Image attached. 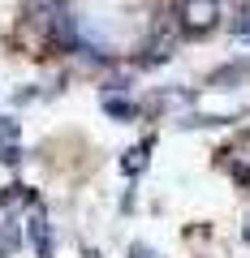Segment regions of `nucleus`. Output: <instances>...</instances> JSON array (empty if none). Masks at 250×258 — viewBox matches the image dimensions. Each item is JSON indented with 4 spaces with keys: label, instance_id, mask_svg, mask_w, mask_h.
Here are the masks:
<instances>
[{
    "label": "nucleus",
    "instance_id": "nucleus-4",
    "mask_svg": "<svg viewBox=\"0 0 250 258\" xmlns=\"http://www.w3.org/2000/svg\"><path fill=\"white\" fill-rule=\"evenodd\" d=\"M147 151H151V142L130 147L125 155H121V172H125V176H142V172H147Z\"/></svg>",
    "mask_w": 250,
    "mask_h": 258
},
{
    "label": "nucleus",
    "instance_id": "nucleus-12",
    "mask_svg": "<svg viewBox=\"0 0 250 258\" xmlns=\"http://www.w3.org/2000/svg\"><path fill=\"white\" fill-rule=\"evenodd\" d=\"M130 254H134V258H156V254H151V249H147V245H134V249H130Z\"/></svg>",
    "mask_w": 250,
    "mask_h": 258
},
{
    "label": "nucleus",
    "instance_id": "nucleus-13",
    "mask_svg": "<svg viewBox=\"0 0 250 258\" xmlns=\"http://www.w3.org/2000/svg\"><path fill=\"white\" fill-rule=\"evenodd\" d=\"M246 241H250V220H246Z\"/></svg>",
    "mask_w": 250,
    "mask_h": 258
},
{
    "label": "nucleus",
    "instance_id": "nucleus-9",
    "mask_svg": "<svg viewBox=\"0 0 250 258\" xmlns=\"http://www.w3.org/2000/svg\"><path fill=\"white\" fill-rule=\"evenodd\" d=\"M22 9H26V13H52L56 0H22Z\"/></svg>",
    "mask_w": 250,
    "mask_h": 258
},
{
    "label": "nucleus",
    "instance_id": "nucleus-5",
    "mask_svg": "<svg viewBox=\"0 0 250 258\" xmlns=\"http://www.w3.org/2000/svg\"><path fill=\"white\" fill-rule=\"evenodd\" d=\"M104 112H108L112 120H134V116H138V108H134L130 99H117V95H108V99H104Z\"/></svg>",
    "mask_w": 250,
    "mask_h": 258
},
{
    "label": "nucleus",
    "instance_id": "nucleus-2",
    "mask_svg": "<svg viewBox=\"0 0 250 258\" xmlns=\"http://www.w3.org/2000/svg\"><path fill=\"white\" fill-rule=\"evenodd\" d=\"M177 22H181V30H190V35H207V30H216V22H220V0H181Z\"/></svg>",
    "mask_w": 250,
    "mask_h": 258
},
{
    "label": "nucleus",
    "instance_id": "nucleus-11",
    "mask_svg": "<svg viewBox=\"0 0 250 258\" xmlns=\"http://www.w3.org/2000/svg\"><path fill=\"white\" fill-rule=\"evenodd\" d=\"M233 30H237V35H250V9H246V13H241V18H237V22H233Z\"/></svg>",
    "mask_w": 250,
    "mask_h": 258
},
{
    "label": "nucleus",
    "instance_id": "nucleus-3",
    "mask_svg": "<svg viewBox=\"0 0 250 258\" xmlns=\"http://www.w3.org/2000/svg\"><path fill=\"white\" fill-rule=\"evenodd\" d=\"M26 237H30V245H35V254H39V258H52V228H47V215H43V211L30 215Z\"/></svg>",
    "mask_w": 250,
    "mask_h": 258
},
{
    "label": "nucleus",
    "instance_id": "nucleus-6",
    "mask_svg": "<svg viewBox=\"0 0 250 258\" xmlns=\"http://www.w3.org/2000/svg\"><path fill=\"white\" fill-rule=\"evenodd\" d=\"M18 203H35V194H30L26 185H9V189H0V207H5V211L18 207Z\"/></svg>",
    "mask_w": 250,
    "mask_h": 258
},
{
    "label": "nucleus",
    "instance_id": "nucleus-10",
    "mask_svg": "<svg viewBox=\"0 0 250 258\" xmlns=\"http://www.w3.org/2000/svg\"><path fill=\"white\" fill-rule=\"evenodd\" d=\"M0 245H9V249H13V245H22V232L5 224V228H0Z\"/></svg>",
    "mask_w": 250,
    "mask_h": 258
},
{
    "label": "nucleus",
    "instance_id": "nucleus-1",
    "mask_svg": "<svg viewBox=\"0 0 250 258\" xmlns=\"http://www.w3.org/2000/svg\"><path fill=\"white\" fill-rule=\"evenodd\" d=\"M177 43H181V22H177V13H168V18H160L156 26H151L147 47H142V60L147 64H164L168 56L177 52Z\"/></svg>",
    "mask_w": 250,
    "mask_h": 258
},
{
    "label": "nucleus",
    "instance_id": "nucleus-8",
    "mask_svg": "<svg viewBox=\"0 0 250 258\" xmlns=\"http://www.w3.org/2000/svg\"><path fill=\"white\" fill-rule=\"evenodd\" d=\"M13 138H18V125H13L9 116H0V147H9Z\"/></svg>",
    "mask_w": 250,
    "mask_h": 258
},
{
    "label": "nucleus",
    "instance_id": "nucleus-14",
    "mask_svg": "<svg viewBox=\"0 0 250 258\" xmlns=\"http://www.w3.org/2000/svg\"><path fill=\"white\" fill-rule=\"evenodd\" d=\"M0 258H9V254H5V249H0Z\"/></svg>",
    "mask_w": 250,
    "mask_h": 258
},
{
    "label": "nucleus",
    "instance_id": "nucleus-7",
    "mask_svg": "<svg viewBox=\"0 0 250 258\" xmlns=\"http://www.w3.org/2000/svg\"><path fill=\"white\" fill-rule=\"evenodd\" d=\"M241 78H246V69H241V64H229V69H220V74L212 78V86H224V82H241Z\"/></svg>",
    "mask_w": 250,
    "mask_h": 258
}]
</instances>
